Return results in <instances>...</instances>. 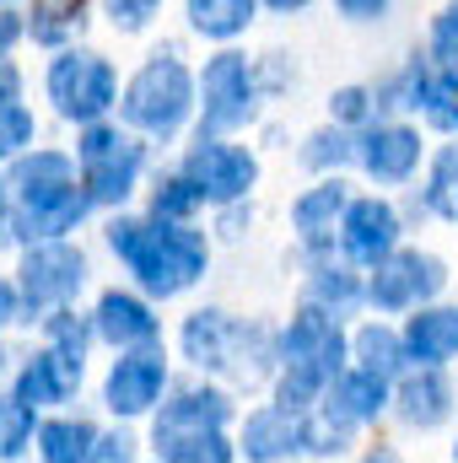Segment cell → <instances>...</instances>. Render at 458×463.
<instances>
[{
    "label": "cell",
    "instance_id": "6da1fadb",
    "mask_svg": "<svg viewBox=\"0 0 458 463\" xmlns=\"http://www.w3.org/2000/svg\"><path fill=\"white\" fill-rule=\"evenodd\" d=\"M103 242L151 302H173L195 291L211 269V237L195 222H157V216H114Z\"/></svg>",
    "mask_w": 458,
    "mask_h": 463
},
{
    "label": "cell",
    "instance_id": "7a4b0ae2",
    "mask_svg": "<svg viewBox=\"0 0 458 463\" xmlns=\"http://www.w3.org/2000/svg\"><path fill=\"white\" fill-rule=\"evenodd\" d=\"M5 184H11V237L27 242H60L71 232H81V222L98 211V200L81 184L76 151L60 146H33L16 162H5Z\"/></svg>",
    "mask_w": 458,
    "mask_h": 463
},
{
    "label": "cell",
    "instance_id": "3957f363",
    "mask_svg": "<svg viewBox=\"0 0 458 463\" xmlns=\"http://www.w3.org/2000/svg\"><path fill=\"white\" fill-rule=\"evenodd\" d=\"M350 366V329L345 318L302 302L281 329H275V383L270 399L291 415H308L313 404H324V393L335 388Z\"/></svg>",
    "mask_w": 458,
    "mask_h": 463
},
{
    "label": "cell",
    "instance_id": "277c9868",
    "mask_svg": "<svg viewBox=\"0 0 458 463\" xmlns=\"http://www.w3.org/2000/svg\"><path fill=\"white\" fill-rule=\"evenodd\" d=\"M178 350L200 377L237 383V388L275 383V329L237 318L227 307H195L178 324Z\"/></svg>",
    "mask_w": 458,
    "mask_h": 463
},
{
    "label": "cell",
    "instance_id": "5b68a950",
    "mask_svg": "<svg viewBox=\"0 0 458 463\" xmlns=\"http://www.w3.org/2000/svg\"><path fill=\"white\" fill-rule=\"evenodd\" d=\"M189 118H200V71H189V60L173 43H162L124 81V92H119V124L135 129L140 140L167 146V140H178L189 129Z\"/></svg>",
    "mask_w": 458,
    "mask_h": 463
},
{
    "label": "cell",
    "instance_id": "8992f818",
    "mask_svg": "<svg viewBox=\"0 0 458 463\" xmlns=\"http://www.w3.org/2000/svg\"><path fill=\"white\" fill-rule=\"evenodd\" d=\"M119 71L109 54H98V49H54V60L43 65V98H49V109L65 118V124H76V129H87V124H103L109 114H119Z\"/></svg>",
    "mask_w": 458,
    "mask_h": 463
},
{
    "label": "cell",
    "instance_id": "52a82bcc",
    "mask_svg": "<svg viewBox=\"0 0 458 463\" xmlns=\"http://www.w3.org/2000/svg\"><path fill=\"white\" fill-rule=\"evenodd\" d=\"M87 253L60 237V242H27L16 253V291H22V324L43 329V318H54L60 307H76V297L87 291Z\"/></svg>",
    "mask_w": 458,
    "mask_h": 463
},
{
    "label": "cell",
    "instance_id": "ba28073f",
    "mask_svg": "<svg viewBox=\"0 0 458 463\" xmlns=\"http://www.w3.org/2000/svg\"><path fill=\"white\" fill-rule=\"evenodd\" d=\"M146 146L151 140H140L135 129H124L114 118L87 124L76 135V167H81V184L98 200V211H119L140 189V178H146Z\"/></svg>",
    "mask_w": 458,
    "mask_h": 463
},
{
    "label": "cell",
    "instance_id": "9c48e42d",
    "mask_svg": "<svg viewBox=\"0 0 458 463\" xmlns=\"http://www.w3.org/2000/svg\"><path fill=\"white\" fill-rule=\"evenodd\" d=\"M264 87H259V60L243 49H216L200 65V135H237L259 118Z\"/></svg>",
    "mask_w": 458,
    "mask_h": 463
},
{
    "label": "cell",
    "instance_id": "30bf717a",
    "mask_svg": "<svg viewBox=\"0 0 458 463\" xmlns=\"http://www.w3.org/2000/svg\"><path fill=\"white\" fill-rule=\"evenodd\" d=\"M443 291H448V264L426 248H399L383 264H372V275H367V307L383 318L432 307V302H443Z\"/></svg>",
    "mask_w": 458,
    "mask_h": 463
},
{
    "label": "cell",
    "instance_id": "8fae6325",
    "mask_svg": "<svg viewBox=\"0 0 458 463\" xmlns=\"http://www.w3.org/2000/svg\"><path fill=\"white\" fill-rule=\"evenodd\" d=\"M184 178L200 189V200L211 211H227V205H243L259 184V156L232 140V135H195V146L184 151Z\"/></svg>",
    "mask_w": 458,
    "mask_h": 463
},
{
    "label": "cell",
    "instance_id": "7c38bea8",
    "mask_svg": "<svg viewBox=\"0 0 458 463\" xmlns=\"http://www.w3.org/2000/svg\"><path fill=\"white\" fill-rule=\"evenodd\" d=\"M232 415H237V410H232V393L216 377L178 383V388H167V399H162L157 415H151V453H167V448L184 442V437L227 431Z\"/></svg>",
    "mask_w": 458,
    "mask_h": 463
},
{
    "label": "cell",
    "instance_id": "4fadbf2b",
    "mask_svg": "<svg viewBox=\"0 0 458 463\" xmlns=\"http://www.w3.org/2000/svg\"><path fill=\"white\" fill-rule=\"evenodd\" d=\"M167 388H173V366H167L162 345L119 350L114 366L103 372V410L114 420H146V415H157Z\"/></svg>",
    "mask_w": 458,
    "mask_h": 463
},
{
    "label": "cell",
    "instance_id": "5bb4252c",
    "mask_svg": "<svg viewBox=\"0 0 458 463\" xmlns=\"http://www.w3.org/2000/svg\"><path fill=\"white\" fill-rule=\"evenodd\" d=\"M426 135H421V124H410V118H377V124H367L361 135H356V167L377 184V189H405V184H415L421 178V167H426Z\"/></svg>",
    "mask_w": 458,
    "mask_h": 463
},
{
    "label": "cell",
    "instance_id": "9a60e30c",
    "mask_svg": "<svg viewBox=\"0 0 458 463\" xmlns=\"http://www.w3.org/2000/svg\"><path fill=\"white\" fill-rule=\"evenodd\" d=\"M399 248H405V211L388 194H356L340 222V259L372 269Z\"/></svg>",
    "mask_w": 458,
    "mask_h": 463
},
{
    "label": "cell",
    "instance_id": "2e32d148",
    "mask_svg": "<svg viewBox=\"0 0 458 463\" xmlns=\"http://www.w3.org/2000/svg\"><path fill=\"white\" fill-rule=\"evenodd\" d=\"M350 184H345V173L335 178H313L297 200H291V237H297V248L308 253V259H329L335 248H340V222L345 211H350Z\"/></svg>",
    "mask_w": 458,
    "mask_h": 463
},
{
    "label": "cell",
    "instance_id": "e0dca14e",
    "mask_svg": "<svg viewBox=\"0 0 458 463\" xmlns=\"http://www.w3.org/2000/svg\"><path fill=\"white\" fill-rule=\"evenodd\" d=\"M458 410V388L448 366H410L394 377V420L410 431H437Z\"/></svg>",
    "mask_w": 458,
    "mask_h": 463
},
{
    "label": "cell",
    "instance_id": "ac0fdd59",
    "mask_svg": "<svg viewBox=\"0 0 458 463\" xmlns=\"http://www.w3.org/2000/svg\"><path fill=\"white\" fill-rule=\"evenodd\" d=\"M92 329H98L103 345H114V350L162 345V318H157L151 297H146V291H129V286L98 291V302H92Z\"/></svg>",
    "mask_w": 458,
    "mask_h": 463
},
{
    "label": "cell",
    "instance_id": "d6986e66",
    "mask_svg": "<svg viewBox=\"0 0 458 463\" xmlns=\"http://www.w3.org/2000/svg\"><path fill=\"white\" fill-rule=\"evenodd\" d=\"M237 453L248 463H291L308 453V426H302V415L281 410L275 399L253 404L237 426Z\"/></svg>",
    "mask_w": 458,
    "mask_h": 463
},
{
    "label": "cell",
    "instance_id": "ffe728a7",
    "mask_svg": "<svg viewBox=\"0 0 458 463\" xmlns=\"http://www.w3.org/2000/svg\"><path fill=\"white\" fill-rule=\"evenodd\" d=\"M81 377H87V372H76L60 350L38 345L27 361H16V372H11V393H16L27 410H54V404H65V399H76Z\"/></svg>",
    "mask_w": 458,
    "mask_h": 463
},
{
    "label": "cell",
    "instance_id": "44dd1931",
    "mask_svg": "<svg viewBox=\"0 0 458 463\" xmlns=\"http://www.w3.org/2000/svg\"><path fill=\"white\" fill-rule=\"evenodd\" d=\"M399 335H405L410 366H448V361H458V307L453 302L415 307V313H405Z\"/></svg>",
    "mask_w": 458,
    "mask_h": 463
},
{
    "label": "cell",
    "instance_id": "7402d4cb",
    "mask_svg": "<svg viewBox=\"0 0 458 463\" xmlns=\"http://www.w3.org/2000/svg\"><path fill=\"white\" fill-rule=\"evenodd\" d=\"M302 302H313V307H324V313H335V318L361 313V307H367V275H361V264L335 259V253H329V259H308Z\"/></svg>",
    "mask_w": 458,
    "mask_h": 463
},
{
    "label": "cell",
    "instance_id": "603a6c76",
    "mask_svg": "<svg viewBox=\"0 0 458 463\" xmlns=\"http://www.w3.org/2000/svg\"><path fill=\"white\" fill-rule=\"evenodd\" d=\"M324 404L335 415H345L350 426H377L383 415H394V377L367 372V366H345L335 388L324 393Z\"/></svg>",
    "mask_w": 458,
    "mask_h": 463
},
{
    "label": "cell",
    "instance_id": "cb8c5ba5",
    "mask_svg": "<svg viewBox=\"0 0 458 463\" xmlns=\"http://www.w3.org/2000/svg\"><path fill=\"white\" fill-rule=\"evenodd\" d=\"M259 5H264V0H184V16H189V33H200L205 43L232 49V43L253 27Z\"/></svg>",
    "mask_w": 458,
    "mask_h": 463
},
{
    "label": "cell",
    "instance_id": "d4e9b609",
    "mask_svg": "<svg viewBox=\"0 0 458 463\" xmlns=\"http://www.w3.org/2000/svg\"><path fill=\"white\" fill-rule=\"evenodd\" d=\"M33 140H38V114L22 98V76L5 65L0 71V167L16 162L22 151H33Z\"/></svg>",
    "mask_w": 458,
    "mask_h": 463
},
{
    "label": "cell",
    "instance_id": "484cf974",
    "mask_svg": "<svg viewBox=\"0 0 458 463\" xmlns=\"http://www.w3.org/2000/svg\"><path fill=\"white\" fill-rule=\"evenodd\" d=\"M350 366H367V372H383V377H399L410 372V355H405V335L383 318H367L350 329Z\"/></svg>",
    "mask_w": 458,
    "mask_h": 463
},
{
    "label": "cell",
    "instance_id": "4316f807",
    "mask_svg": "<svg viewBox=\"0 0 458 463\" xmlns=\"http://www.w3.org/2000/svg\"><path fill=\"white\" fill-rule=\"evenodd\" d=\"M98 437L103 431L87 415H54L38 426V463H92Z\"/></svg>",
    "mask_w": 458,
    "mask_h": 463
},
{
    "label": "cell",
    "instance_id": "83f0119b",
    "mask_svg": "<svg viewBox=\"0 0 458 463\" xmlns=\"http://www.w3.org/2000/svg\"><path fill=\"white\" fill-rule=\"evenodd\" d=\"M415 200H421V211H426L432 222H453L458 227V140L437 146V151L426 156V173H421Z\"/></svg>",
    "mask_w": 458,
    "mask_h": 463
},
{
    "label": "cell",
    "instance_id": "f1b7e54d",
    "mask_svg": "<svg viewBox=\"0 0 458 463\" xmlns=\"http://www.w3.org/2000/svg\"><path fill=\"white\" fill-rule=\"evenodd\" d=\"M297 162H302L308 173H319V178H335V173H345V167H356V129L324 124V129L302 135V151H297Z\"/></svg>",
    "mask_w": 458,
    "mask_h": 463
},
{
    "label": "cell",
    "instance_id": "f546056e",
    "mask_svg": "<svg viewBox=\"0 0 458 463\" xmlns=\"http://www.w3.org/2000/svg\"><path fill=\"white\" fill-rule=\"evenodd\" d=\"M38 410H27L11 388L0 393V463H22L27 448H38Z\"/></svg>",
    "mask_w": 458,
    "mask_h": 463
},
{
    "label": "cell",
    "instance_id": "4dcf8cb0",
    "mask_svg": "<svg viewBox=\"0 0 458 463\" xmlns=\"http://www.w3.org/2000/svg\"><path fill=\"white\" fill-rule=\"evenodd\" d=\"M81 27V0H33L27 33L43 49H71V33Z\"/></svg>",
    "mask_w": 458,
    "mask_h": 463
},
{
    "label": "cell",
    "instance_id": "1f68e13d",
    "mask_svg": "<svg viewBox=\"0 0 458 463\" xmlns=\"http://www.w3.org/2000/svg\"><path fill=\"white\" fill-rule=\"evenodd\" d=\"M205 211V200H200V189L184 178V167H173V173H162L157 184H151V216L157 222H195Z\"/></svg>",
    "mask_w": 458,
    "mask_h": 463
},
{
    "label": "cell",
    "instance_id": "d6a6232c",
    "mask_svg": "<svg viewBox=\"0 0 458 463\" xmlns=\"http://www.w3.org/2000/svg\"><path fill=\"white\" fill-rule=\"evenodd\" d=\"M302 426H308V458H340V453H350V442H356V431H361V426H350L345 415H335L329 404H313V410L302 415Z\"/></svg>",
    "mask_w": 458,
    "mask_h": 463
},
{
    "label": "cell",
    "instance_id": "836d02e7",
    "mask_svg": "<svg viewBox=\"0 0 458 463\" xmlns=\"http://www.w3.org/2000/svg\"><path fill=\"white\" fill-rule=\"evenodd\" d=\"M383 109H377V92H372V81H345L329 92V124H340V129H367V124H377Z\"/></svg>",
    "mask_w": 458,
    "mask_h": 463
},
{
    "label": "cell",
    "instance_id": "e575fe53",
    "mask_svg": "<svg viewBox=\"0 0 458 463\" xmlns=\"http://www.w3.org/2000/svg\"><path fill=\"white\" fill-rule=\"evenodd\" d=\"M162 463H237V442H232L227 431H205V437H184V442H173L167 453H157Z\"/></svg>",
    "mask_w": 458,
    "mask_h": 463
},
{
    "label": "cell",
    "instance_id": "d590c367",
    "mask_svg": "<svg viewBox=\"0 0 458 463\" xmlns=\"http://www.w3.org/2000/svg\"><path fill=\"white\" fill-rule=\"evenodd\" d=\"M426 54H432L437 65H458V0H448V5L432 16V27H426Z\"/></svg>",
    "mask_w": 458,
    "mask_h": 463
},
{
    "label": "cell",
    "instance_id": "8d00e7d4",
    "mask_svg": "<svg viewBox=\"0 0 458 463\" xmlns=\"http://www.w3.org/2000/svg\"><path fill=\"white\" fill-rule=\"evenodd\" d=\"M157 11H162V0H103V16L114 33H146L157 22Z\"/></svg>",
    "mask_w": 458,
    "mask_h": 463
},
{
    "label": "cell",
    "instance_id": "74e56055",
    "mask_svg": "<svg viewBox=\"0 0 458 463\" xmlns=\"http://www.w3.org/2000/svg\"><path fill=\"white\" fill-rule=\"evenodd\" d=\"M135 458H140V442H135L129 431H103V437H98L92 463H135Z\"/></svg>",
    "mask_w": 458,
    "mask_h": 463
},
{
    "label": "cell",
    "instance_id": "f35d334b",
    "mask_svg": "<svg viewBox=\"0 0 458 463\" xmlns=\"http://www.w3.org/2000/svg\"><path fill=\"white\" fill-rule=\"evenodd\" d=\"M388 5H394V0H335L340 22H350V27H372V22H383Z\"/></svg>",
    "mask_w": 458,
    "mask_h": 463
},
{
    "label": "cell",
    "instance_id": "ab89813d",
    "mask_svg": "<svg viewBox=\"0 0 458 463\" xmlns=\"http://www.w3.org/2000/svg\"><path fill=\"white\" fill-rule=\"evenodd\" d=\"M22 33H27V22H22V11H11V5H0V71L11 65V49L22 43Z\"/></svg>",
    "mask_w": 458,
    "mask_h": 463
},
{
    "label": "cell",
    "instance_id": "60d3db41",
    "mask_svg": "<svg viewBox=\"0 0 458 463\" xmlns=\"http://www.w3.org/2000/svg\"><path fill=\"white\" fill-rule=\"evenodd\" d=\"M22 324V291H16V275H0V335Z\"/></svg>",
    "mask_w": 458,
    "mask_h": 463
},
{
    "label": "cell",
    "instance_id": "b9f144b4",
    "mask_svg": "<svg viewBox=\"0 0 458 463\" xmlns=\"http://www.w3.org/2000/svg\"><path fill=\"white\" fill-rule=\"evenodd\" d=\"M11 216H16V205H11V184H5V167H0V242L11 237Z\"/></svg>",
    "mask_w": 458,
    "mask_h": 463
},
{
    "label": "cell",
    "instance_id": "7bdbcfd3",
    "mask_svg": "<svg viewBox=\"0 0 458 463\" xmlns=\"http://www.w3.org/2000/svg\"><path fill=\"white\" fill-rule=\"evenodd\" d=\"M264 5H270V11H275V16H291V11H308V5H313V0H264Z\"/></svg>",
    "mask_w": 458,
    "mask_h": 463
},
{
    "label": "cell",
    "instance_id": "ee69618b",
    "mask_svg": "<svg viewBox=\"0 0 458 463\" xmlns=\"http://www.w3.org/2000/svg\"><path fill=\"white\" fill-rule=\"evenodd\" d=\"M361 463H405L394 448H372V453H361Z\"/></svg>",
    "mask_w": 458,
    "mask_h": 463
},
{
    "label": "cell",
    "instance_id": "f6af8a7d",
    "mask_svg": "<svg viewBox=\"0 0 458 463\" xmlns=\"http://www.w3.org/2000/svg\"><path fill=\"white\" fill-rule=\"evenodd\" d=\"M11 372H16V366H11V350L0 345V383H11Z\"/></svg>",
    "mask_w": 458,
    "mask_h": 463
},
{
    "label": "cell",
    "instance_id": "bcb514c9",
    "mask_svg": "<svg viewBox=\"0 0 458 463\" xmlns=\"http://www.w3.org/2000/svg\"><path fill=\"white\" fill-rule=\"evenodd\" d=\"M453 463H458V437H453Z\"/></svg>",
    "mask_w": 458,
    "mask_h": 463
},
{
    "label": "cell",
    "instance_id": "7dc6e473",
    "mask_svg": "<svg viewBox=\"0 0 458 463\" xmlns=\"http://www.w3.org/2000/svg\"><path fill=\"white\" fill-rule=\"evenodd\" d=\"M0 5H11V0H0Z\"/></svg>",
    "mask_w": 458,
    "mask_h": 463
},
{
    "label": "cell",
    "instance_id": "c3c4849f",
    "mask_svg": "<svg viewBox=\"0 0 458 463\" xmlns=\"http://www.w3.org/2000/svg\"><path fill=\"white\" fill-rule=\"evenodd\" d=\"M157 463H162V458H157Z\"/></svg>",
    "mask_w": 458,
    "mask_h": 463
}]
</instances>
